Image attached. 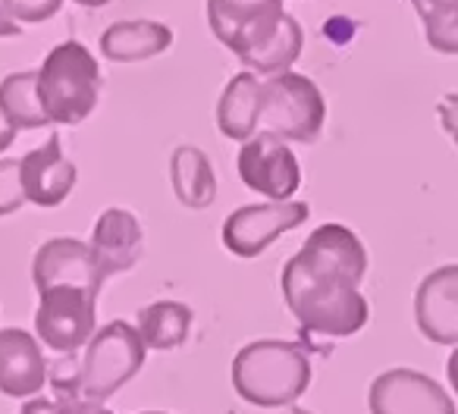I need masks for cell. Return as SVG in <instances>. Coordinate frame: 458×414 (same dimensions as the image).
<instances>
[{
	"instance_id": "26",
	"label": "cell",
	"mask_w": 458,
	"mask_h": 414,
	"mask_svg": "<svg viewBox=\"0 0 458 414\" xmlns=\"http://www.w3.org/2000/svg\"><path fill=\"white\" fill-rule=\"evenodd\" d=\"M437 114H439V123H443V132L458 145V95H445L443 101H439Z\"/></svg>"
},
{
	"instance_id": "21",
	"label": "cell",
	"mask_w": 458,
	"mask_h": 414,
	"mask_svg": "<svg viewBox=\"0 0 458 414\" xmlns=\"http://www.w3.org/2000/svg\"><path fill=\"white\" fill-rule=\"evenodd\" d=\"M301 47H305V32H301L299 20L286 13L274 38H270L258 54H251L249 60H242V63L249 66V72L280 76V72H289V66L301 57Z\"/></svg>"
},
{
	"instance_id": "24",
	"label": "cell",
	"mask_w": 458,
	"mask_h": 414,
	"mask_svg": "<svg viewBox=\"0 0 458 414\" xmlns=\"http://www.w3.org/2000/svg\"><path fill=\"white\" fill-rule=\"evenodd\" d=\"M26 204V191H22L20 179V160L4 157L0 160V217H10Z\"/></svg>"
},
{
	"instance_id": "22",
	"label": "cell",
	"mask_w": 458,
	"mask_h": 414,
	"mask_svg": "<svg viewBox=\"0 0 458 414\" xmlns=\"http://www.w3.org/2000/svg\"><path fill=\"white\" fill-rule=\"evenodd\" d=\"M424 22V38L433 51L458 35V0H408Z\"/></svg>"
},
{
	"instance_id": "31",
	"label": "cell",
	"mask_w": 458,
	"mask_h": 414,
	"mask_svg": "<svg viewBox=\"0 0 458 414\" xmlns=\"http://www.w3.org/2000/svg\"><path fill=\"white\" fill-rule=\"evenodd\" d=\"M79 7H104V4H110V0H76Z\"/></svg>"
},
{
	"instance_id": "3",
	"label": "cell",
	"mask_w": 458,
	"mask_h": 414,
	"mask_svg": "<svg viewBox=\"0 0 458 414\" xmlns=\"http://www.w3.org/2000/svg\"><path fill=\"white\" fill-rule=\"evenodd\" d=\"M101 66L79 41H64L45 57L38 70V97L47 120L76 126L89 120L101 101Z\"/></svg>"
},
{
	"instance_id": "13",
	"label": "cell",
	"mask_w": 458,
	"mask_h": 414,
	"mask_svg": "<svg viewBox=\"0 0 458 414\" xmlns=\"http://www.w3.org/2000/svg\"><path fill=\"white\" fill-rule=\"evenodd\" d=\"M89 249L95 255L98 274H101L104 283L110 276L129 274L141 261V251H145V232H141L139 217L123 211V207H107L98 217L95 230H91Z\"/></svg>"
},
{
	"instance_id": "32",
	"label": "cell",
	"mask_w": 458,
	"mask_h": 414,
	"mask_svg": "<svg viewBox=\"0 0 458 414\" xmlns=\"http://www.w3.org/2000/svg\"><path fill=\"white\" fill-rule=\"evenodd\" d=\"M293 414H311V411H305V408H293Z\"/></svg>"
},
{
	"instance_id": "9",
	"label": "cell",
	"mask_w": 458,
	"mask_h": 414,
	"mask_svg": "<svg viewBox=\"0 0 458 414\" xmlns=\"http://www.w3.org/2000/svg\"><path fill=\"white\" fill-rule=\"evenodd\" d=\"M239 179L245 182V189L270 201H293L301 185V166L286 141L258 132L239 151Z\"/></svg>"
},
{
	"instance_id": "25",
	"label": "cell",
	"mask_w": 458,
	"mask_h": 414,
	"mask_svg": "<svg viewBox=\"0 0 458 414\" xmlns=\"http://www.w3.org/2000/svg\"><path fill=\"white\" fill-rule=\"evenodd\" d=\"M0 7L13 22H45L60 13L64 0H0Z\"/></svg>"
},
{
	"instance_id": "2",
	"label": "cell",
	"mask_w": 458,
	"mask_h": 414,
	"mask_svg": "<svg viewBox=\"0 0 458 414\" xmlns=\"http://www.w3.org/2000/svg\"><path fill=\"white\" fill-rule=\"evenodd\" d=\"M311 351L286 339H255L233 358L229 380L242 401L255 408H286L311 386Z\"/></svg>"
},
{
	"instance_id": "1",
	"label": "cell",
	"mask_w": 458,
	"mask_h": 414,
	"mask_svg": "<svg viewBox=\"0 0 458 414\" xmlns=\"http://www.w3.org/2000/svg\"><path fill=\"white\" fill-rule=\"evenodd\" d=\"M368 274L364 242L343 224H324L305 239L280 274L283 301L301 333L349 339L370 317L361 280Z\"/></svg>"
},
{
	"instance_id": "20",
	"label": "cell",
	"mask_w": 458,
	"mask_h": 414,
	"mask_svg": "<svg viewBox=\"0 0 458 414\" xmlns=\"http://www.w3.org/2000/svg\"><path fill=\"white\" fill-rule=\"evenodd\" d=\"M0 120L13 132L20 129H41L51 126L38 97V72H10L0 82Z\"/></svg>"
},
{
	"instance_id": "10",
	"label": "cell",
	"mask_w": 458,
	"mask_h": 414,
	"mask_svg": "<svg viewBox=\"0 0 458 414\" xmlns=\"http://www.w3.org/2000/svg\"><path fill=\"white\" fill-rule=\"evenodd\" d=\"M370 414H458L452 395L414 368L383 370L368 389Z\"/></svg>"
},
{
	"instance_id": "11",
	"label": "cell",
	"mask_w": 458,
	"mask_h": 414,
	"mask_svg": "<svg viewBox=\"0 0 458 414\" xmlns=\"http://www.w3.org/2000/svg\"><path fill=\"white\" fill-rule=\"evenodd\" d=\"M414 324L433 345H458V264H443L414 292Z\"/></svg>"
},
{
	"instance_id": "23",
	"label": "cell",
	"mask_w": 458,
	"mask_h": 414,
	"mask_svg": "<svg viewBox=\"0 0 458 414\" xmlns=\"http://www.w3.org/2000/svg\"><path fill=\"white\" fill-rule=\"evenodd\" d=\"M20 414H114L101 401L79 399V395H57V399H29Z\"/></svg>"
},
{
	"instance_id": "14",
	"label": "cell",
	"mask_w": 458,
	"mask_h": 414,
	"mask_svg": "<svg viewBox=\"0 0 458 414\" xmlns=\"http://www.w3.org/2000/svg\"><path fill=\"white\" fill-rule=\"evenodd\" d=\"M76 176L79 170L70 157H64L57 132L41 148L20 157V179L26 201L38 204V207H60L70 198V191L76 189Z\"/></svg>"
},
{
	"instance_id": "28",
	"label": "cell",
	"mask_w": 458,
	"mask_h": 414,
	"mask_svg": "<svg viewBox=\"0 0 458 414\" xmlns=\"http://www.w3.org/2000/svg\"><path fill=\"white\" fill-rule=\"evenodd\" d=\"M16 35H22L20 22H13L7 13H4V7H0V38H16Z\"/></svg>"
},
{
	"instance_id": "27",
	"label": "cell",
	"mask_w": 458,
	"mask_h": 414,
	"mask_svg": "<svg viewBox=\"0 0 458 414\" xmlns=\"http://www.w3.org/2000/svg\"><path fill=\"white\" fill-rule=\"evenodd\" d=\"M445 376H449L452 393L458 395V345H455V349H452V355L445 358Z\"/></svg>"
},
{
	"instance_id": "6",
	"label": "cell",
	"mask_w": 458,
	"mask_h": 414,
	"mask_svg": "<svg viewBox=\"0 0 458 414\" xmlns=\"http://www.w3.org/2000/svg\"><path fill=\"white\" fill-rule=\"evenodd\" d=\"M35 333L38 342L57 355H76L98 333V295L76 286H51L38 292Z\"/></svg>"
},
{
	"instance_id": "7",
	"label": "cell",
	"mask_w": 458,
	"mask_h": 414,
	"mask_svg": "<svg viewBox=\"0 0 458 414\" xmlns=\"http://www.w3.org/2000/svg\"><path fill=\"white\" fill-rule=\"evenodd\" d=\"M204 7L214 38L239 60L261 51L286 16L283 0H208Z\"/></svg>"
},
{
	"instance_id": "19",
	"label": "cell",
	"mask_w": 458,
	"mask_h": 414,
	"mask_svg": "<svg viewBox=\"0 0 458 414\" xmlns=\"http://www.w3.org/2000/svg\"><path fill=\"white\" fill-rule=\"evenodd\" d=\"M191 320H195V314H191L189 305L164 299L141 308L139 317H135V330H139L145 349L170 351L185 345V339L191 333Z\"/></svg>"
},
{
	"instance_id": "29",
	"label": "cell",
	"mask_w": 458,
	"mask_h": 414,
	"mask_svg": "<svg viewBox=\"0 0 458 414\" xmlns=\"http://www.w3.org/2000/svg\"><path fill=\"white\" fill-rule=\"evenodd\" d=\"M16 141V132L10 126H4V123H0V151H4V148H10Z\"/></svg>"
},
{
	"instance_id": "15",
	"label": "cell",
	"mask_w": 458,
	"mask_h": 414,
	"mask_svg": "<svg viewBox=\"0 0 458 414\" xmlns=\"http://www.w3.org/2000/svg\"><path fill=\"white\" fill-rule=\"evenodd\" d=\"M47 383V361L41 342L29 330H0V395L35 399Z\"/></svg>"
},
{
	"instance_id": "33",
	"label": "cell",
	"mask_w": 458,
	"mask_h": 414,
	"mask_svg": "<svg viewBox=\"0 0 458 414\" xmlns=\"http://www.w3.org/2000/svg\"><path fill=\"white\" fill-rule=\"evenodd\" d=\"M141 414H166V411H141Z\"/></svg>"
},
{
	"instance_id": "4",
	"label": "cell",
	"mask_w": 458,
	"mask_h": 414,
	"mask_svg": "<svg viewBox=\"0 0 458 414\" xmlns=\"http://www.w3.org/2000/svg\"><path fill=\"white\" fill-rule=\"evenodd\" d=\"M145 342L129 320L104 324L82 351L76 370V395L104 405L145 368Z\"/></svg>"
},
{
	"instance_id": "16",
	"label": "cell",
	"mask_w": 458,
	"mask_h": 414,
	"mask_svg": "<svg viewBox=\"0 0 458 414\" xmlns=\"http://www.w3.org/2000/svg\"><path fill=\"white\" fill-rule=\"evenodd\" d=\"M261 107H264V82L255 72H239L229 79L216 104V126L226 139L249 141L261 132Z\"/></svg>"
},
{
	"instance_id": "18",
	"label": "cell",
	"mask_w": 458,
	"mask_h": 414,
	"mask_svg": "<svg viewBox=\"0 0 458 414\" xmlns=\"http://www.w3.org/2000/svg\"><path fill=\"white\" fill-rule=\"evenodd\" d=\"M170 182L179 204L191 211H204L216 198V176L210 157L195 145H179L170 157Z\"/></svg>"
},
{
	"instance_id": "17",
	"label": "cell",
	"mask_w": 458,
	"mask_h": 414,
	"mask_svg": "<svg viewBox=\"0 0 458 414\" xmlns=\"http://www.w3.org/2000/svg\"><path fill=\"white\" fill-rule=\"evenodd\" d=\"M173 45L170 26L154 20H123L101 35V54L110 63H139L164 54Z\"/></svg>"
},
{
	"instance_id": "30",
	"label": "cell",
	"mask_w": 458,
	"mask_h": 414,
	"mask_svg": "<svg viewBox=\"0 0 458 414\" xmlns=\"http://www.w3.org/2000/svg\"><path fill=\"white\" fill-rule=\"evenodd\" d=\"M439 54H458V35H455V38L445 41V45L439 47Z\"/></svg>"
},
{
	"instance_id": "12",
	"label": "cell",
	"mask_w": 458,
	"mask_h": 414,
	"mask_svg": "<svg viewBox=\"0 0 458 414\" xmlns=\"http://www.w3.org/2000/svg\"><path fill=\"white\" fill-rule=\"evenodd\" d=\"M32 283L38 292H45V289H51V286H76V289H85V292L101 295V286H104L89 242H79V239H70V236L47 239V242L35 251Z\"/></svg>"
},
{
	"instance_id": "5",
	"label": "cell",
	"mask_w": 458,
	"mask_h": 414,
	"mask_svg": "<svg viewBox=\"0 0 458 414\" xmlns=\"http://www.w3.org/2000/svg\"><path fill=\"white\" fill-rule=\"evenodd\" d=\"M327 101L320 89L299 72H280L264 82L261 132L276 135L280 141L311 145L324 132Z\"/></svg>"
},
{
	"instance_id": "8",
	"label": "cell",
	"mask_w": 458,
	"mask_h": 414,
	"mask_svg": "<svg viewBox=\"0 0 458 414\" xmlns=\"http://www.w3.org/2000/svg\"><path fill=\"white\" fill-rule=\"evenodd\" d=\"M311 217L305 201H267L245 204L223 220V245L236 258H258L283 236L299 230Z\"/></svg>"
}]
</instances>
